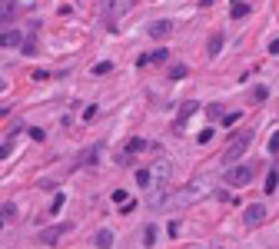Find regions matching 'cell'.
<instances>
[{
	"instance_id": "cell-1",
	"label": "cell",
	"mask_w": 279,
	"mask_h": 249,
	"mask_svg": "<svg viewBox=\"0 0 279 249\" xmlns=\"http://www.w3.org/2000/svg\"><path fill=\"white\" fill-rule=\"evenodd\" d=\"M253 143V130H242V133H236L233 140H229V146L223 150V160L226 163H233V160H240L242 153H246V146Z\"/></svg>"
},
{
	"instance_id": "cell-2",
	"label": "cell",
	"mask_w": 279,
	"mask_h": 249,
	"mask_svg": "<svg viewBox=\"0 0 279 249\" xmlns=\"http://www.w3.org/2000/svg\"><path fill=\"white\" fill-rule=\"evenodd\" d=\"M253 179V166H233V170H226V183L229 186H246Z\"/></svg>"
},
{
	"instance_id": "cell-3",
	"label": "cell",
	"mask_w": 279,
	"mask_h": 249,
	"mask_svg": "<svg viewBox=\"0 0 279 249\" xmlns=\"http://www.w3.org/2000/svg\"><path fill=\"white\" fill-rule=\"evenodd\" d=\"M67 230H70V226H67V223H60V226H50V230H40V243H47V246H54L56 239H60V236H67Z\"/></svg>"
},
{
	"instance_id": "cell-4",
	"label": "cell",
	"mask_w": 279,
	"mask_h": 249,
	"mask_svg": "<svg viewBox=\"0 0 279 249\" xmlns=\"http://www.w3.org/2000/svg\"><path fill=\"white\" fill-rule=\"evenodd\" d=\"M242 219H246V226H260L262 219H266V206H262V203L246 206V216H242Z\"/></svg>"
},
{
	"instance_id": "cell-5",
	"label": "cell",
	"mask_w": 279,
	"mask_h": 249,
	"mask_svg": "<svg viewBox=\"0 0 279 249\" xmlns=\"http://www.w3.org/2000/svg\"><path fill=\"white\" fill-rule=\"evenodd\" d=\"M173 34V20H156L153 27H149V37L153 40H167Z\"/></svg>"
},
{
	"instance_id": "cell-6",
	"label": "cell",
	"mask_w": 279,
	"mask_h": 249,
	"mask_svg": "<svg viewBox=\"0 0 279 249\" xmlns=\"http://www.w3.org/2000/svg\"><path fill=\"white\" fill-rule=\"evenodd\" d=\"M249 14V0H233V7H229V17L233 20H242Z\"/></svg>"
},
{
	"instance_id": "cell-7",
	"label": "cell",
	"mask_w": 279,
	"mask_h": 249,
	"mask_svg": "<svg viewBox=\"0 0 279 249\" xmlns=\"http://www.w3.org/2000/svg\"><path fill=\"white\" fill-rule=\"evenodd\" d=\"M93 243H96V249H110V246H113V232H110V230H100Z\"/></svg>"
},
{
	"instance_id": "cell-8",
	"label": "cell",
	"mask_w": 279,
	"mask_h": 249,
	"mask_svg": "<svg viewBox=\"0 0 279 249\" xmlns=\"http://www.w3.org/2000/svg\"><path fill=\"white\" fill-rule=\"evenodd\" d=\"M206 50H209V57H216V53L223 50V34H213L209 43H206Z\"/></svg>"
},
{
	"instance_id": "cell-9",
	"label": "cell",
	"mask_w": 279,
	"mask_h": 249,
	"mask_svg": "<svg viewBox=\"0 0 279 249\" xmlns=\"http://www.w3.org/2000/svg\"><path fill=\"white\" fill-rule=\"evenodd\" d=\"M20 43V34L17 30H7V34H0V47H17Z\"/></svg>"
},
{
	"instance_id": "cell-10",
	"label": "cell",
	"mask_w": 279,
	"mask_h": 249,
	"mask_svg": "<svg viewBox=\"0 0 279 249\" xmlns=\"http://www.w3.org/2000/svg\"><path fill=\"white\" fill-rule=\"evenodd\" d=\"M143 246H156V226H153V223H149L147 230H143Z\"/></svg>"
},
{
	"instance_id": "cell-11",
	"label": "cell",
	"mask_w": 279,
	"mask_h": 249,
	"mask_svg": "<svg viewBox=\"0 0 279 249\" xmlns=\"http://www.w3.org/2000/svg\"><path fill=\"white\" fill-rule=\"evenodd\" d=\"M276 186H279V173L273 170L269 176H266V186H262V190H266V193H276Z\"/></svg>"
},
{
	"instance_id": "cell-12",
	"label": "cell",
	"mask_w": 279,
	"mask_h": 249,
	"mask_svg": "<svg viewBox=\"0 0 279 249\" xmlns=\"http://www.w3.org/2000/svg\"><path fill=\"white\" fill-rule=\"evenodd\" d=\"M193 110H196V103H183V113H180V126H183L189 116H193Z\"/></svg>"
},
{
	"instance_id": "cell-13",
	"label": "cell",
	"mask_w": 279,
	"mask_h": 249,
	"mask_svg": "<svg viewBox=\"0 0 279 249\" xmlns=\"http://www.w3.org/2000/svg\"><path fill=\"white\" fill-rule=\"evenodd\" d=\"M14 14V0H0V17H10Z\"/></svg>"
},
{
	"instance_id": "cell-14",
	"label": "cell",
	"mask_w": 279,
	"mask_h": 249,
	"mask_svg": "<svg viewBox=\"0 0 279 249\" xmlns=\"http://www.w3.org/2000/svg\"><path fill=\"white\" fill-rule=\"evenodd\" d=\"M113 70V63H107V60H103V63H96V67H93V73H96V77H103V73H110Z\"/></svg>"
},
{
	"instance_id": "cell-15",
	"label": "cell",
	"mask_w": 279,
	"mask_h": 249,
	"mask_svg": "<svg viewBox=\"0 0 279 249\" xmlns=\"http://www.w3.org/2000/svg\"><path fill=\"white\" fill-rule=\"evenodd\" d=\"M136 183H140V186H149V170H136Z\"/></svg>"
},
{
	"instance_id": "cell-16",
	"label": "cell",
	"mask_w": 279,
	"mask_h": 249,
	"mask_svg": "<svg viewBox=\"0 0 279 249\" xmlns=\"http://www.w3.org/2000/svg\"><path fill=\"white\" fill-rule=\"evenodd\" d=\"M113 203H116V206H120V203H130V196H127V190H116V193H113Z\"/></svg>"
},
{
	"instance_id": "cell-17",
	"label": "cell",
	"mask_w": 279,
	"mask_h": 249,
	"mask_svg": "<svg viewBox=\"0 0 279 249\" xmlns=\"http://www.w3.org/2000/svg\"><path fill=\"white\" fill-rule=\"evenodd\" d=\"M27 133H30V140H37V143H43V136H47L43 130H40V126H34V130H27Z\"/></svg>"
},
{
	"instance_id": "cell-18",
	"label": "cell",
	"mask_w": 279,
	"mask_h": 249,
	"mask_svg": "<svg viewBox=\"0 0 279 249\" xmlns=\"http://www.w3.org/2000/svg\"><path fill=\"white\" fill-rule=\"evenodd\" d=\"M169 77H173V80H183L186 77V67H173V70H169Z\"/></svg>"
},
{
	"instance_id": "cell-19",
	"label": "cell",
	"mask_w": 279,
	"mask_h": 249,
	"mask_svg": "<svg viewBox=\"0 0 279 249\" xmlns=\"http://www.w3.org/2000/svg\"><path fill=\"white\" fill-rule=\"evenodd\" d=\"M60 206H63V196L56 193V196H54V203H50V213H60Z\"/></svg>"
},
{
	"instance_id": "cell-20",
	"label": "cell",
	"mask_w": 279,
	"mask_h": 249,
	"mask_svg": "<svg viewBox=\"0 0 279 249\" xmlns=\"http://www.w3.org/2000/svg\"><path fill=\"white\" fill-rule=\"evenodd\" d=\"M253 96H256V100H266V96H269V90H266V87H256V90H253Z\"/></svg>"
},
{
	"instance_id": "cell-21",
	"label": "cell",
	"mask_w": 279,
	"mask_h": 249,
	"mask_svg": "<svg viewBox=\"0 0 279 249\" xmlns=\"http://www.w3.org/2000/svg\"><path fill=\"white\" fill-rule=\"evenodd\" d=\"M10 150H14V140H10V143H3V146H0V160H3V156H10Z\"/></svg>"
},
{
	"instance_id": "cell-22",
	"label": "cell",
	"mask_w": 279,
	"mask_h": 249,
	"mask_svg": "<svg viewBox=\"0 0 279 249\" xmlns=\"http://www.w3.org/2000/svg\"><path fill=\"white\" fill-rule=\"evenodd\" d=\"M143 146H147L143 140H130V153H136V150H143Z\"/></svg>"
},
{
	"instance_id": "cell-23",
	"label": "cell",
	"mask_w": 279,
	"mask_h": 249,
	"mask_svg": "<svg viewBox=\"0 0 279 249\" xmlns=\"http://www.w3.org/2000/svg\"><path fill=\"white\" fill-rule=\"evenodd\" d=\"M213 140V130H200V143H209Z\"/></svg>"
},
{
	"instance_id": "cell-24",
	"label": "cell",
	"mask_w": 279,
	"mask_h": 249,
	"mask_svg": "<svg viewBox=\"0 0 279 249\" xmlns=\"http://www.w3.org/2000/svg\"><path fill=\"white\" fill-rule=\"evenodd\" d=\"M269 150H273V153L279 150V133H273V140H269Z\"/></svg>"
},
{
	"instance_id": "cell-25",
	"label": "cell",
	"mask_w": 279,
	"mask_h": 249,
	"mask_svg": "<svg viewBox=\"0 0 279 249\" xmlns=\"http://www.w3.org/2000/svg\"><path fill=\"white\" fill-rule=\"evenodd\" d=\"M269 53H273V57H279V40H273V43H269Z\"/></svg>"
},
{
	"instance_id": "cell-26",
	"label": "cell",
	"mask_w": 279,
	"mask_h": 249,
	"mask_svg": "<svg viewBox=\"0 0 279 249\" xmlns=\"http://www.w3.org/2000/svg\"><path fill=\"white\" fill-rule=\"evenodd\" d=\"M0 116H7V110H0Z\"/></svg>"
}]
</instances>
